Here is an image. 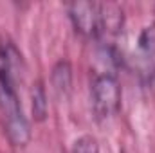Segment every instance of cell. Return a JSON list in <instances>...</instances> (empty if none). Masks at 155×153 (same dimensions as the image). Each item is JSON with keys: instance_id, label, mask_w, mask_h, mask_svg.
I'll return each mask as SVG.
<instances>
[{"instance_id": "6da1fadb", "label": "cell", "mask_w": 155, "mask_h": 153, "mask_svg": "<svg viewBox=\"0 0 155 153\" xmlns=\"http://www.w3.org/2000/svg\"><path fill=\"white\" fill-rule=\"evenodd\" d=\"M22 56L13 43L0 45V121L4 132L15 146H24L29 141V122L24 114L22 101L16 92L20 79Z\"/></svg>"}, {"instance_id": "5b68a950", "label": "cell", "mask_w": 155, "mask_h": 153, "mask_svg": "<svg viewBox=\"0 0 155 153\" xmlns=\"http://www.w3.org/2000/svg\"><path fill=\"white\" fill-rule=\"evenodd\" d=\"M47 110V101H45V92L41 88V85H36L35 92H33V112L38 119H43Z\"/></svg>"}, {"instance_id": "7a4b0ae2", "label": "cell", "mask_w": 155, "mask_h": 153, "mask_svg": "<svg viewBox=\"0 0 155 153\" xmlns=\"http://www.w3.org/2000/svg\"><path fill=\"white\" fill-rule=\"evenodd\" d=\"M90 103L97 119H108L121 108V86L116 72H96L90 81Z\"/></svg>"}, {"instance_id": "3957f363", "label": "cell", "mask_w": 155, "mask_h": 153, "mask_svg": "<svg viewBox=\"0 0 155 153\" xmlns=\"http://www.w3.org/2000/svg\"><path fill=\"white\" fill-rule=\"evenodd\" d=\"M134 70L143 81L155 77V24L143 27L130 54Z\"/></svg>"}, {"instance_id": "277c9868", "label": "cell", "mask_w": 155, "mask_h": 153, "mask_svg": "<svg viewBox=\"0 0 155 153\" xmlns=\"http://www.w3.org/2000/svg\"><path fill=\"white\" fill-rule=\"evenodd\" d=\"M72 153H99L96 139L90 137V135L79 137L76 142H74V146H72Z\"/></svg>"}]
</instances>
